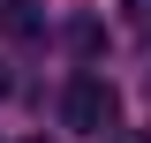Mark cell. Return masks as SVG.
<instances>
[{
  "instance_id": "6da1fadb",
  "label": "cell",
  "mask_w": 151,
  "mask_h": 143,
  "mask_svg": "<svg viewBox=\"0 0 151 143\" xmlns=\"http://www.w3.org/2000/svg\"><path fill=\"white\" fill-rule=\"evenodd\" d=\"M60 113H68V128L76 136H113V128H121V90L106 83V75H76L68 83V98H60Z\"/></svg>"
},
{
  "instance_id": "7a4b0ae2",
  "label": "cell",
  "mask_w": 151,
  "mask_h": 143,
  "mask_svg": "<svg viewBox=\"0 0 151 143\" xmlns=\"http://www.w3.org/2000/svg\"><path fill=\"white\" fill-rule=\"evenodd\" d=\"M121 23H129V30L151 45V0H121Z\"/></svg>"
},
{
  "instance_id": "3957f363",
  "label": "cell",
  "mask_w": 151,
  "mask_h": 143,
  "mask_svg": "<svg viewBox=\"0 0 151 143\" xmlns=\"http://www.w3.org/2000/svg\"><path fill=\"white\" fill-rule=\"evenodd\" d=\"M0 15L15 23V30H38V0H0Z\"/></svg>"
},
{
  "instance_id": "277c9868",
  "label": "cell",
  "mask_w": 151,
  "mask_h": 143,
  "mask_svg": "<svg viewBox=\"0 0 151 143\" xmlns=\"http://www.w3.org/2000/svg\"><path fill=\"white\" fill-rule=\"evenodd\" d=\"M106 143H151V136H106Z\"/></svg>"
},
{
  "instance_id": "5b68a950",
  "label": "cell",
  "mask_w": 151,
  "mask_h": 143,
  "mask_svg": "<svg viewBox=\"0 0 151 143\" xmlns=\"http://www.w3.org/2000/svg\"><path fill=\"white\" fill-rule=\"evenodd\" d=\"M0 90H8V68H0Z\"/></svg>"
},
{
  "instance_id": "8992f818",
  "label": "cell",
  "mask_w": 151,
  "mask_h": 143,
  "mask_svg": "<svg viewBox=\"0 0 151 143\" xmlns=\"http://www.w3.org/2000/svg\"><path fill=\"white\" fill-rule=\"evenodd\" d=\"M23 143H45V136H23Z\"/></svg>"
}]
</instances>
